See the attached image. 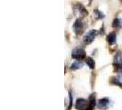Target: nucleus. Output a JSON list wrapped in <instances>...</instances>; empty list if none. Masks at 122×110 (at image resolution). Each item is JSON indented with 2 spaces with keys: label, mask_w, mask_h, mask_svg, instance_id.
I'll return each mask as SVG.
<instances>
[{
  "label": "nucleus",
  "mask_w": 122,
  "mask_h": 110,
  "mask_svg": "<svg viewBox=\"0 0 122 110\" xmlns=\"http://www.w3.org/2000/svg\"><path fill=\"white\" fill-rule=\"evenodd\" d=\"M108 103H109V99H108V98H107V97L102 98V99H100L99 102H98V106H99L100 108H106V107L107 106Z\"/></svg>",
  "instance_id": "6"
},
{
  "label": "nucleus",
  "mask_w": 122,
  "mask_h": 110,
  "mask_svg": "<svg viewBox=\"0 0 122 110\" xmlns=\"http://www.w3.org/2000/svg\"><path fill=\"white\" fill-rule=\"evenodd\" d=\"M112 26L114 28H117V27H121L122 26V19L121 18H115L113 23H112Z\"/></svg>",
  "instance_id": "10"
},
{
  "label": "nucleus",
  "mask_w": 122,
  "mask_h": 110,
  "mask_svg": "<svg viewBox=\"0 0 122 110\" xmlns=\"http://www.w3.org/2000/svg\"><path fill=\"white\" fill-rule=\"evenodd\" d=\"M95 15L97 16V18H104V14H103V13H101L99 10H95Z\"/></svg>",
  "instance_id": "12"
},
{
  "label": "nucleus",
  "mask_w": 122,
  "mask_h": 110,
  "mask_svg": "<svg viewBox=\"0 0 122 110\" xmlns=\"http://www.w3.org/2000/svg\"><path fill=\"white\" fill-rule=\"evenodd\" d=\"M88 104H89V106L94 108V106L96 105V95H91L89 96V100H88Z\"/></svg>",
  "instance_id": "8"
},
{
  "label": "nucleus",
  "mask_w": 122,
  "mask_h": 110,
  "mask_svg": "<svg viewBox=\"0 0 122 110\" xmlns=\"http://www.w3.org/2000/svg\"><path fill=\"white\" fill-rule=\"evenodd\" d=\"M107 42L109 44H115L117 40V34L115 32H111L109 35L107 36Z\"/></svg>",
  "instance_id": "7"
},
{
  "label": "nucleus",
  "mask_w": 122,
  "mask_h": 110,
  "mask_svg": "<svg viewBox=\"0 0 122 110\" xmlns=\"http://www.w3.org/2000/svg\"><path fill=\"white\" fill-rule=\"evenodd\" d=\"M69 97H70V105H69V108H71V107H72V105H73V97H72V94H71V93H69Z\"/></svg>",
  "instance_id": "13"
},
{
  "label": "nucleus",
  "mask_w": 122,
  "mask_h": 110,
  "mask_svg": "<svg viewBox=\"0 0 122 110\" xmlns=\"http://www.w3.org/2000/svg\"><path fill=\"white\" fill-rule=\"evenodd\" d=\"M83 29H84V24H83L82 20L76 19L74 24H73V30H74V32L76 34H80L83 31Z\"/></svg>",
  "instance_id": "4"
},
{
  "label": "nucleus",
  "mask_w": 122,
  "mask_h": 110,
  "mask_svg": "<svg viewBox=\"0 0 122 110\" xmlns=\"http://www.w3.org/2000/svg\"><path fill=\"white\" fill-rule=\"evenodd\" d=\"M83 110H93V108L89 106V107H86V108H85V109H83Z\"/></svg>",
  "instance_id": "15"
},
{
  "label": "nucleus",
  "mask_w": 122,
  "mask_h": 110,
  "mask_svg": "<svg viewBox=\"0 0 122 110\" xmlns=\"http://www.w3.org/2000/svg\"><path fill=\"white\" fill-rule=\"evenodd\" d=\"M83 66V63L80 61H74L73 62V64L71 65V70H77Z\"/></svg>",
  "instance_id": "9"
},
{
  "label": "nucleus",
  "mask_w": 122,
  "mask_h": 110,
  "mask_svg": "<svg viewBox=\"0 0 122 110\" xmlns=\"http://www.w3.org/2000/svg\"><path fill=\"white\" fill-rule=\"evenodd\" d=\"M112 82H113V83H114V84H115V85H116L122 86V85H121V83H119V82H118V81H117L116 79H114V80H113V81H112Z\"/></svg>",
  "instance_id": "14"
},
{
  "label": "nucleus",
  "mask_w": 122,
  "mask_h": 110,
  "mask_svg": "<svg viewBox=\"0 0 122 110\" xmlns=\"http://www.w3.org/2000/svg\"><path fill=\"white\" fill-rule=\"evenodd\" d=\"M86 64L89 66V67L91 68V69H94L95 68V61L92 59V58H90V57H88L87 59H86Z\"/></svg>",
  "instance_id": "11"
},
{
  "label": "nucleus",
  "mask_w": 122,
  "mask_h": 110,
  "mask_svg": "<svg viewBox=\"0 0 122 110\" xmlns=\"http://www.w3.org/2000/svg\"><path fill=\"white\" fill-rule=\"evenodd\" d=\"M97 34V31L95 30H92L88 33H86V35L84 37V42L86 44H90L91 42H93V40H95V38Z\"/></svg>",
  "instance_id": "2"
},
{
  "label": "nucleus",
  "mask_w": 122,
  "mask_h": 110,
  "mask_svg": "<svg viewBox=\"0 0 122 110\" xmlns=\"http://www.w3.org/2000/svg\"><path fill=\"white\" fill-rule=\"evenodd\" d=\"M88 104V102L86 101V99H83V98H78L76 100V103H75V108L76 109H85L86 105Z\"/></svg>",
  "instance_id": "5"
},
{
  "label": "nucleus",
  "mask_w": 122,
  "mask_h": 110,
  "mask_svg": "<svg viewBox=\"0 0 122 110\" xmlns=\"http://www.w3.org/2000/svg\"><path fill=\"white\" fill-rule=\"evenodd\" d=\"M114 66L117 70H122V52H117L114 57Z\"/></svg>",
  "instance_id": "3"
},
{
  "label": "nucleus",
  "mask_w": 122,
  "mask_h": 110,
  "mask_svg": "<svg viewBox=\"0 0 122 110\" xmlns=\"http://www.w3.org/2000/svg\"><path fill=\"white\" fill-rule=\"evenodd\" d=\"M86 51L85 50L82 49V48H75L72 51V57L73 59H76V60H82L84 58H86Z\"/></svg>",
  "instance_id": "1"
}]
</instances>
